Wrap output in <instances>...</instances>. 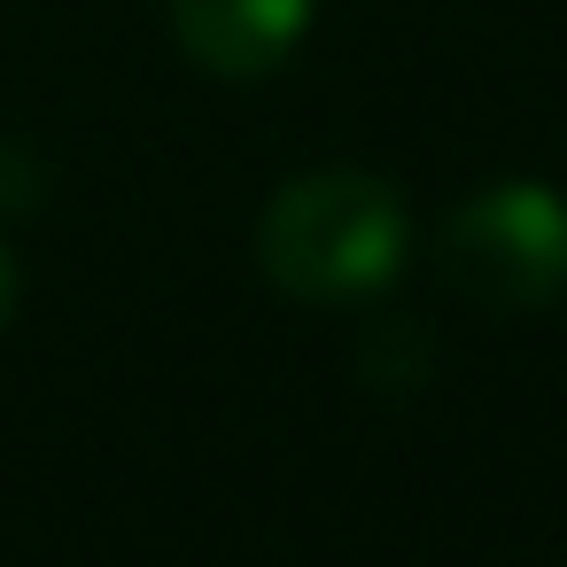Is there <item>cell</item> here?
Returning <instances> with one entry per match:
<instances>
[{
    "mask_svg": "<svg viewBox=\"0 0 567 567\" xmlns=\"http://www.w3.org/2000/svg\"><path fill=\"white\" fill-rule=\"evenodd\" d=\"M443 280L489 311H544L567 288V203L544 179H497L466 195L443 226Z\"/></svg>",
    "mask_w": 567,
    "mask_h": 567,
    "instance_id": "2",
    "label": "cell"
},
{
    "mask_svg": "<svg viewBox=\"0 0 567 567\" xmlns=\"http://www.w3.org/2000/svg\"><path fill=\"white\" fill-rule=\"evenodd\" d=\"M257 265L296 303H358L404 265V195L373 172H303L265 203Z\"/></svg>",
    "mask_w": 567,
    "mask_h": 567,
    "instance_id": "1",
    "label": "cell"
},
{
    "mask_svg": "<svg viewBox=\"0 0 567 567\" xmlns=\"http://www.w3.org/2000/svg\"><path fill=\"white\" fill-rule=\"evenodd\" d=\"M17 319V257H9V241H0V327Z\"/></svg>",
    "mask_w": 567,
    "mask_h": 567,
    "instance_id": "4",
    "label": "cell"
},
{
    "mask_svg": "<svg viewBox=\"0 0 567 567\" xmlns=\"http://www.w3.org/2000/svg\"><path fill=\"white\" fill-rule=\"evenodd\" d=\"M311 24V0H172V32L210 79H272Z\"/></svg>",
    "mask_w": 567,
    "mask_h": 567,
    "instance_id": "3",
    "label": "cell"
}]
</instances>
